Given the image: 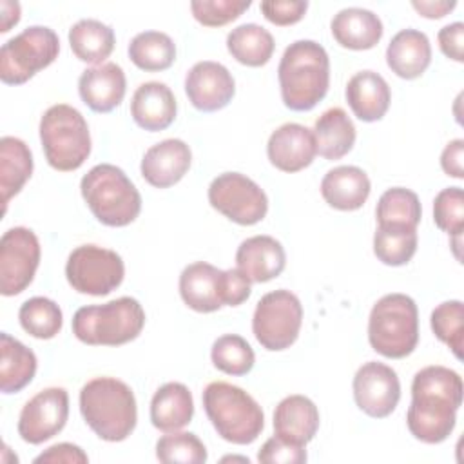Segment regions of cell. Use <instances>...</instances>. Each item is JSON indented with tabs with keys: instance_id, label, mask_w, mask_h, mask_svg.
<instances>
[{
	"instance_id": "6da1fadb",
	"label": "cell",
	"mask_w": 464,
	"mask_h": 464,
	"mask_svg": "<svg viewBox=\"0 0 464 464\" xmlns=\"http://www.w3.org/2000/svg\"><path fill=\"white\" fill-rule=\"evenodd\" d=\"M462 404V379L446 366H426L411 382V404L406 413L410 433L426 444L446 440Z\"/></svg>"
},
{
	"instance_id": "7a4b0ae2",
	"label": "cell",
	"mask_w": 464,
	"mask_h": 464,
	"mask_svg": "<svg viewBox=\"0 0 464 464\" xmlns=\"http://www.w3.org/2000/svg\"><path fill=\"white\" fill-rule=\"evenodd\" d=\"M277 78L283 103L290 111L314 109L330 85V60L324 47L314 40L290 44L281 56Z\"/></svg>"
},
{
	"instance_id": "3957f363",
	"label": "cell",
	"mask_w": 464,
	"mask_h": 464,
	"mask_svg": "<svg viewBox=\"0 0 464 464\" xmlns=\"http://www.w3.org/2000/svg\"><path fill=\"white\" fill-rule=\"evenodd\" d=\"M80 411L87 426L107 442L125 440L138 420L134 392L114 377H96L83 384Z\"/></svg>"
},
{
	"instance_id": "277c9868",
	"label": "cell",
	"mask_w": 464,
	"mask_h": 464,
	"mask_svg": "<svg viewBox=\"0 0 464 464\" xmlns=\"http://www.w3.org/2000/svg\"><path fill=\"white\" fill-rule=\"evenodd\" d=\"M203 408L218 435L232 444H252L265 428L257 401L230 382H210L203 392Z\"/></svg>"
},
{
	"instance_id": "5b68a950",
	"label": "cell",
	"mask_w": 464,
	"mask_h": 464,
	"mask_svg": "<svg viewBox=\"0 0 464 464\" xmlns=\"http://www.w3.org/2000/svg\"><path fill=\"white\" fill-rule=\"evenodd\" d=\"M92 216L107 227H127L141 210V196L127 174L111 163L92 167L80 183Z\"/></svg>"
},
{
	"instance_id": "8992f818",
	"label": "cell",
	"mask_w": 464,
	"mask_h": 464,
	"mask_svg": "<svg viewBox=\"0 0 464 464\" xmlns=\"http://www.w3.org/2000/svg\"><path fill=\"white\" fill-rule=\"evenodd\" d=\"M145 324V312L134 297L89 304L72 315V334L91 346H120L134 341Z\"/></svg>"
},
{
	"instance_id": "52a82bcc",
	"label": "cell",
	"mask_w": 464,
	"mask_h": 464,
	"mask_svg": "<svg viewBox=\"0 0 464 464\" xmlns=\"http://www.w3.org/2000/svg\"><path fill=\"white\" fill-rule=\"evenodd\" d=\"M368 341L377 353L388 359L410 355L419 343L415 301L406 294L382 295L370 312Z\"/></svg>"
},
{
	"instance_id": "ba28073f",
	"label": "cell",
	"mask_w": 464,
	"mask_h": 464,
	"mask_svg": "<svg viewBox=\"0 0 464 464\" xmlns=\"http://www.w3.org/2000/svg\"><path fill=\"white\" fill-rule=\"evenodd\" d=\"M250 279L237 268L219 270L210 263L196 261L179 276L183 303L201 314L216 312L223 304L237 306L250 297Z\"/></svg>"
},
{
	"instance_id": "9c48e42d",
	"label": "cell",
	"mask_w": 464,
	"mask_h": 464,
	"mask_svg": "<svg viewBox=\"0 0 464 464\" xmlns=\"http://www.w3.org/2000/svg\"><path fill=\"white\" fill-rule=\"evenodd\" d=\"M40 141L47 163L60 172L80 169L91 154L89 125L82 112L67 103H56L44 112Z\"/></svg>"
},
{
	"instance_id": "30bf717a",
	"label": "cell",
	"mask_w": 464,
	"mask_h": 464,
	"mask_svg": "<svg viewBox=\"0 0 464 464\" xmlns=\"http://www.w3.org/2000/svg\"><path fill=\"white\" fill-rule=\"evenodd\" d=\"M60 53L58 34L45 25H31L0 49V80L20 85L51 65Z\"/></svg>"
},
{
	"instance_id": "8fae6325",
	"label": "cell",
	"mask_w": 464,
	"mask_h": 464,
	"mask_svg": "<svg viewBox=\"0 0 464 464\" xmlns=\"http://www.w3.org/2000/svg\"><path fill=\"white\" fill-rule=\"evenodd\" d=\"M301 323L303 306L299 297L290 290H274L257 301L252 332L265 350L281 352L295 343Z\"/></svg>"
},
{
	"instance_id": "7c38bea8",
	"label": "cell",
	"mask_w": 464,
	"mask_h": 464,
	"mask_svg": "<svg viewBox=\"0 0 464 464\" xmlns=\"http://www.w3.org/2000/svg\"><path fill=\"white\" fill-rule=\"evenodd\" d=\"M125 276V266L111 248L98 245L76 246L65 265V277L72 290L89 295H107L116 290Z\"/></svg>"
},
{
	"instance_id": "4fadbf2b",
	"label": "cell",
	"mask_w": 464,
	"mask_h": 464,
	"mask_svg": "<svg viewBox=\"0 0 464 464\" xmlns=\"http://www.w3.org/2000/svg\"><path fill=\"white\" fill-rule=\"evenodd\" d=\"M208 203L230 221L245 227L259 223L268 210L265 190L239 172H225L214 178L208 187Z\"/></svg>"
},
{
	"instance_id": "5bb4252c",
	"label": "cell",
	"mask_w": 464,
	"mask_h": 464,
	"mask_svg": "<svg viewBox=\"0 0 464 464\" xmlns=\"http://www.w3.org/2000/svg\"><path fill=\"white\" fill-rule=\"evenodd\" d=\"M40 265V241L31 228L14 227L0 239V292L18 295L24 292Z\"/></svg>"
},
{
	"instance_id": "9a60e30c",
	"label": "cell",
	"mask_w": 464,
	"mask_h": 464,
	"mask_svg": "<svg viewBox=\"0 0 464 464\" xmlns=\"http://www.w3.org/2000/svg\"><path fill=\"white\" fill-rule=\"evenodd\" d=\"M69 417V395L53 386L25 402L18 417V435L29 444H42L58 435Z\"/></svg>"
},
{
	"instance_id": "2e32d148",
	"label": "cell",
	"mask_w": 464,
	"mask_h": 464,
	"mask_svg": "<svg viewBox=\"0 0 464 464\" xmlns=\"http://www.w3.org/2000/svg\"><path fill=\"white\" fill-rule=\"evenodd\" d=\"M353 399L359 410L373 419L388 417L399 404L401 382L393 368L370 361L353 377Z\"/></svg>"
},
{
	"instance_id": "e0dca14e",
	"label": "cell",
	"mask_w": 464,
	"mask_h": 464,
	"mask_svg": "<svg viewBox=\"0 0 464 464\" xmlns=\"http://www.w3.org/2000/svg\"><path fill=\"white\" fill-rule=\"evenodd\" d=\"M185 92L188 102L203 112H214L230 103L236 83L230 71L218 62H198L185 76Z\"/></svg>"
},
{
	"instance_id": "ac0fdd59",
	"label": "cell",
	"mask_w": 464,
	"mask_h": 464,
	"mask_svg": "<svg viewBox=\"0 0 464 464\" xmlns=\"http://www.w3.org/2000/svg\"><path fill=\"white\" fill-rule=\"evenodd\" d=\"M266 154L270 163L283 172L303 170L317 154L314 132L301 123H285L270 134Z\"/></svg>"
},
{
	"instance_id": "d6986e66",
	"label": "cell",
	"mask_w": 464,
	"mask_h": 464,
	"mask_svg": "<svg viewBox=\"0 0 464 464\" xmlns=\"http://www.w3.org/2000/svg\"><path fill=\"white\" fill-rule=\"evenodd\" d=\"M190 161V147L183 140L170 138L152 145L143 154L140 170L149 185L156 188H167L176 185L187 174Z\"/></svg>"
},
{
	"instance_id": "ffe728a7",
	"label": "cell",
	"mask_w": 464,
	"mask_h": 464,
	"mask_svg": "<svg viewBox=\"0 0 464 464\" xmlns=\"http://www.w3.org/2000/svg\"><path fill=\"white\" fill-rule=\"evenodd\" d=\"M125 91V72L114 62L85 69L78 80L80 98L94 112H111L123 102Z\"/></svg>"
},
{
	"instance_id": "44dd1931",
	"label": "cell",
	"mask_w": 464,
	"mask_h": 464,
	"mask_svg": "<svg viewBox=\"0 0 464 464\" xmlns=\"http://www.w3.org/2000/svg\"><path fill=\"white\" fill-rule=\"evenodd\" d=\"M236 265L250 283H266L285 270L286 254L276 237L252 236L237 246Z\"/></svg>"
},
{
	"instance_id": "7402d4cb",
	"label": "cell",
	"mask_w": 464,
	"mask_h": 464,
	"mask_svg": "<svg viewBox=\"0 0 464 464\" xmlns=\"http://www.w3.org/2000/svg\"><path fill=\"white\" fill-rule=\"evenodd\" d=\"M176 98L170 87L161 82L141 83L130 100L132 120L149 132L167 129L176 118Z\"/></svg>"
},
{
	"instance_id": "603a6c76",
	"label": "cell",
	"mask_w": 464,
	"mask_h": 464,
	"mask_svg": "<svg viewBox=\"0 0 464 464\" xmlns=\"http://www.w3.org/2000/svg\"><path fill=\"white\" fill-rule=\"evenodd\" d=\"M372 185L366 172L353 165H341L328 170L321 181L323 199L337 210H357L368 196Z\"/></svg>"
},
{
	"instance_id": "cb8c5ba5",
	"label": "cell",
	"mask_w": 464,
	"mask_h": 464,
	"mask_svg": "<svg viewBox=\"0 0 464 464\" xmlns=\"http://www.w3.org/2000/svg\"><path fill=\"white\" fill-rule=\"evenodd\" d=\"M319 430V410L304 395L285 397L274 411V431L277 437L304 444L310 442Z\"/></svg>"
},
{
	"instance_id": "d4e9b609",
	"label": "cell",
	"mask_w": 464,
	"mask_h": 464,
	"mask_svg": "<svg viewBox=\"0 0 464 464\" xmlns=\"http://www.w3.org/2000/svg\"><path fill=\"white\" fill-rule=\"evenodd\" d=\"M431 62V45L424 33L417 29L399 31L388 44L386 63L399 78H419Z\"/></svg>"
},
{
	"instance_id": "484cf974",
	"label": "cell",
	"mask_w": 464,
	"mask_h": 464,
	"mask_svg": "<svg viewBox=\"0 0 464 464\" xmlns=\"http://www.w3.org/2000/svg\"><path fill=\"white\" fill-rule=\"evenodd\" d=\"M330 27L335 42L353 51H366L375 47L384 31L381 18L362 7L341 9L332 18Z\"/></svg>"
},
{
	"instance_id": "4316f807",
	"label": "cell",
	"mask_w": 464,
	"mask_h": 464,
	"mask_svg": "<svg viewBox=\"0 0 464 464\" xmlns=\"http://www.w3.org/2000/svg\"><path fill=\"white\" fill-rule=\"evenodd\" d=\"M390 87L379 72L361 71L348 80L346 102L361 121L381 120L390 107Z\"/></svg>"
},
{
	"instance_id": "83f0119b",
	"label": "cell",
	"mask_w": 464,
	"mask_h": 464,
	"mask_svg": "<svg viewBox=\"0 0 464 464\" xmlns=\"http://www.w3.org/2000/svg\"><path fill=\"white\" fill-rule=\"evenodd\" d=\"M194 415L190 390L181 382H167L156 390L150 401L152 426L163 433L185 428Z\"/></svg>"
},
{
	"instance_id": "f1b7e54d",
	"label": "cell",
	"mask_w": 464,
	"mask_h": 464,
	"mask_svg": "<svg viewBox=\"0 0 464 464\" xmlns=\"http://www.w3.org/2000/svg\"><path fill=\"white\" fill-rule=\"evenodd\" d=\"M315 150L324 160H341L355 143V127L350 116L341 107L324 111L314 125Z\"/></svg>"
},
{
	"instance_id": "f546056e",
	"label": "cell",
	"mask_w": 464,
	"mask_h": 464,
	"mask_svg": "<svg viewBox=\"0 0 464 464\" xmlns=\"http://www.w3.org/2000/svg\"><path fill=\"white\" fill-rule=\"evenodd\" d=\"M36 355L9 334H0V390L16 393L25 388L36 373Z\"/></svg>"
},
{
	"instance_id": "4dcf8cb0",
	"label": "cell",
	"mask_w": 464,
	"mask_h": 464,
	"mask_svg": "<svg viewBox=\"0 0 464 464\" xmlns=\"http://www.w3.org/2000/svg\"><path fill=\"white\" fill-rule=\"evenodd\" d=\"M33 174V154L29 147L14 136L0 140V192L4 212L13 196H16Z\"/></svg>"
},
{
	"instance_id": "1f68e13d",
	"label": "cell",
	"mask_w": 464,
	"mask_h": 464,
	"mask_svg": "<svg viewBox=\"0 0 464 464\" xmlns=\"http://www.w3.org/2000/svg\"><path fill=\"white\" fill-rule=\"evenodd\" d=\"M69 44L74 56L85 63H103L114 49V31L94 18H83L69 29Z\"/></svg>"
},
{
	"instance_id": "d6a6232c",
	"label": "cell",
	"mask_w": 464,
	"mask_h": 464,
	"mask_svg": "<svg viewBox=\"0 0 464 464\" xmlns=\"http://www.w3.org/2000/svg\"><path fill=\"white\" fill-rule=\"evenodd\" d=\"M272 34L257 24H241L227 36V49L239 63L248 67L265 65L274 54Z\"/></svg>"
},
{
	"instance_id": "836d02e7",
	"label": "cell",
	"mask_w": 464,
	"mask_h": 464,
	"mask_svg": "<svg viewBox=\"0 0 464 464\" xmlns=\"http://www.w3.org/2000/svg\"><path fill=\"white\" fill-rule=\"evenodd\" d=\"M129 58L141 71H165L176 60V45L165 33L143 31L130 40Z\"/></svg>"
},
{
	"instance_id": "e575fe53",
	"label": "cell",
	"mask_w": 464,
	"mask_h": 464,
	"mask_svg": "<svg viewBox=\"0 0 464 464\" xmlns=\"http://www.w3.org/2000/svg\"><path fill=\"white\" fill-rule=\"evenodd\" d=\"M420 201L417 194L404 187L388 188L377 201V227H408L417 228L420 221Z\"/></svg>"
},
{
	"instance_id": "d590c367",
	"label": "cell",
	"mask_w": 464,
	"mask_h": 464,
	"mask_svg": "<svg viewBox=\"0 0 464 464\" xmlns=\"http://www.w3.org/2000/svg\"><path fill=\"white\" fill-rule=\"evenodd\" d=\"M417 252V228L377 227L373 234V254L388 266L406 265Z\"/></svg>"
},
{
	"instance_id": "8d00e7d4",
	"label": "cell",
	"mask_w": 464,
	"mask_h": 464,
	"mask_svg": "<svg viewBox=\"0 0 464 464\" xmlns=\"http://www.w3.org/2000/svg\"><path fill=\"white\" fill-rule=\"evenodd\" d=\"M18 319L22 328L36 339H53L63 324L60 306L53 299L42 295L27 299L18 310Z\"/></svg>"
},
{
	"instance_id": "74e56055",
	"label": "cell",
	"mask_w": 464,
	"mask_h": 464,
	"mask_svg": "<svg viewBox=\"0 0 464 464\" xmlns=\"http://www.w3.org/2000/svg\"><path fill=\"white\" fill-rule=\"evenodd\" d=\"M210 357L214 366L228 375H246L256 361L252 346L236 334L218 337L212 344Z\"/></svg>"
},
{
	"instance_id": "f35d334b",
	"label": "cell",
	"mask_w": 464,
	"mask_h": 464,
	"mask_svg": "<svg viewBox=\"0 0 464 464\" xmlns=\"http://www.w3.org/2000/svg\"><path fill=\"white\" fill-rule=\"evenodd\" d=\"M431 330L439 341L448 344L457 359H462L464 348V304L462 301L440 303L430 317Z\"/></svg>"
},
{
	"instance_id": "ab89813d",
	"label": "cell",
	"mask_w": 464,
	"mask_h": 464,
	"mask_svg": "<svg viewBox=\"0 0 464 464\" xmlns=\"http://www.w3.org/2000/svg\"><path fill=\"white\" fill-rule=\"evenodd\" d=\"M156 457L165 464H203L207 460V448L190 431H170L156 442Z\"/></svg>"
},
{
	"instance_id": "60d3db41",
	"label": "cell",
	"mask_w": 464,
	"mask_h": 464,
	"mask_svg": "<svg viewBox=\"0 0 464 464\" xmlns=\"http://www.w3.org/2000/svg\"><path fill=\"white\" fill-rule=\"evenodd\" d=\"M433 221L450 236H460L464 230V192L460 187L442 188L433 201Z\"/></svg>"
},
{
	"instance_id": "b9f144b4",
	"label": "cell",
	"mask_w": 464,
	"mask_h": 464,
	"mask_svg": "<svg viewBox=\"0 0 464 464\" xmlns=\"http://www.w3.org/2000/svg\"><path fill=\"white\" fill-rule=\"evenodd\" d=\"M250 0H192V16L207 27H221L250 7Z\"/></svg>"
},
{
	"instance_id": "7bdbcfd3",
	"label": "cell",
	"mask_w": 464,
	"mask_h": 464,
	"mask_svg": "<svg viewBox=\"0 0 464 464\" xmlns=\"http://www.w3.org/2000/svg\"><path fill=\"white\" fill-rule=\"evenodd\" d=\"M257 460L263 464H303L306 462V450L304 444H295L274 435L261 446Z\"/></svg>"
},
{
	"instance_id": "ee69618b",
	"label": "cell",
	"mask_w": 464,
	"mask_h": 464,
	"mask_svg": "<svg viewBox=\"0 0 464 464\" xmlns=\"http://www.w3.org/2000/svg\"><path fill=\"white\" fill-rule=\"evenodd\" d=\"M263 16L276 24V25H292L297 24L306 9H308V2L303 0H268V2H261L259 5Z\"/></svg>"
},
{
	"instance_id": "f6af8a7d",
	"label": "cell",
	"mask_w": 464,
	"mask_h": 464,
	"mask_svg": "<svg viewBox=\"0 0 464 464\" xmlns=\"http://www.w3.org/2000/svg\"><path fill=\"white\" fill-rule=\"evenodd\" d=\"M439 47L450 60L464 62V24L453 22L450 25H444L439 34Z\"/></svg>"
},
{
	"instance_id": "bcb514c9",
	"label": "cell",
	"mask_w": 464,
	"mask_h": 464,
	"mask_svg": "<svg viewBox=\"0 0 464 464\" xmlns=\"http://www.w3.org/2000/svg\"><path fill=\"white\" fill-rule=\"evenodd\" d=\"M42 462H49V464H85L89 462V457L85 455V451L71 442H60L54 444L51 448H47L44 453H40L34 459V464H42Z\"/></svg>"
},
{
	"instance_id": "7dc6e473",
	"label": "cell",
	"mask_w": 464,
	"mask_h": 464,
	"mask_svg": "<svg viewBox=\"0 0 464 464\" xmlns=\"http://www.w3.org/2000/svg\"><path fill=\"white\" fill-rule=\"evenodd\" d=\"M462 158H464V140L457 138L450 141L442 154H440V167L442 170L451 176V178H462L464 176V167H462Z\"/></svg>"
},
{
	"instance_id": "c3c4849f",
	"label": "cell",
	"mask_w": 464,
	"mask_h": 464,
	"mask_svg": "<svg viewBox=\"0 0 464 464\" xmlns=\"http://www.w3.org/2000/svg\"><path fill=\"white\" fill-rule=\"evenodd\" d=\"M457 2H448V0H437V2H411V7L424 18H442L446 16L451 9H455Z\"/></svg>"
},
{
	"instance_id": "681fc988",
	"label": "cell",
	"mask_w": 464,
	"mask_h": 464,
	"mask_svg": "<svg viewBox=\"0 0 464 464\" xmlns=\"http://www.w3.org/2000/svg\"><path fill=\"white\" fill-rule=\"evenodd\" d=\"M0 9H2V29L0 31L7 33L20 20V4L18 2L2 0L0 2Z\"/></svg>"
}]
</instances>
